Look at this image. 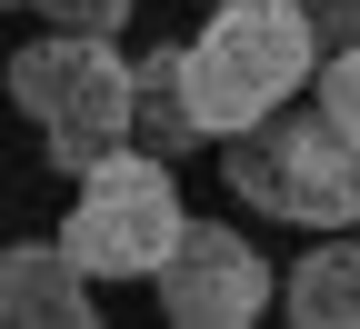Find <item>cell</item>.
I'll list each match as a JSON object with an SVG mask.
<instances>
[{"label":"cell","instance_id":"obj_10","mask_svg":"<svg viewBox=\"0 0 360 329\" xmlns=\"http://www.w3.org/2000/svg\"><path fill=\"white\" fill-rule=\"evenodd\" d=\"M20 11H40L51 30H101V40H120V20L141 11V0H20Z\"/></svg>","mask_w":360,"mask_h":329},{"label":"cell","instance_id":"obj_9","mask_svg":"<svg viewBox=\"0 0 360 329\" xmlns=\"http://www.w3.org/2000/svg\"><path fill=\"white\" fill-rule=\"evenodd\" d=\"M310 100H321V110L360 140V51H330V60H321V80H310Z\"/></svg>","mask_w":360,"mask_h":329},{"label":"cell","instance_id":"obj_1","mask_svg":"<svg viewBox=\"0 0 360 329\" xmlns=\"http://www.w3.org/2000/svg\"><path fill=\"white\" fill-rule=\"evenodd\" d=\"M321 11L310 0H220L210 30L191 40V90L220 140L260 130L270 110H290L310 80H321Z\"/></svg>","mask_w":360,"mask_h":329},{"label":"cell","instance_id":"obj_2","mask_svg":"<svg viewBox=\"0 0 360 329\" xmlns=\"http://www.w3.org/2000/svg\"><path fill=\"white\" fill-rule=\"evenodd\" d=\"M11 100L40 120L51 160L80 180L120 140H141V60H120L101 30H51V40H30L11 60Z\"/></svg>","mask_w":360,"mask_h":329},{"label":"cell","instance_id":"obj_4","mask_svg":"<svg viewBox=\"0 0 360 329\" xmlns=\"http://www.w3.org/2000/svg\"><path fill=\"white\" fill-rule=\"evenodd\" d=\"M180 229H191V210H180L170 160L150 150V140H141V150L120 140L110 160L80 170V200H70V229H60V240L80 250L90 279H160L170 250H180Z\"/></svg>","mask_w":360,"mask_h":329},{"label":"cell","instance_id":"obj_3","mask_svg":"<svg viewBox=\"0 0 360 329\" xmlns=\"http://www.w3.org/2000/svg\"><path fill=\"white\" fill-rule=\"evenodd\" d=\"M231 190L260 220H290V229H360V140L321 110V100H290L270 110L260 130L231 140Z\"/></svg>","mask_w":360,"mask_h":329},{"label":"cell","instance_id":"obj_8","mask_svg":"<svg viewBox=\"0 0 360 329\" xmlns=\"http://www.w3.org/2000/svg\"><path fill=\"white\" fill-rule=\"evenodd\" d=\"M281 309L310 319V329H360V240L300 250V269L281 279Z\"/></svg>","mask_w":360,"mask_h":329},{"label":"cell","instance_id":"obj_7","mask_svg":"<svg viewBox=\"0 0 360 329\" xmlns=\"http://www.w3.org/2000/svg\"><path fill=\"white\" fill-rule=\"evenodd\" d=\"M141 140L160 160H191V150H210V110H200V90H191V40L180 51H141Z\"/></svg>","mask_w":360,"mask_h":329},{"label":"cell","instance_id":"obj_6","mask_svg":"<svg viewBox=\"0 0 360 329\" xmlns=\"http://www.w3.org/2000/svg\"><path fill=\"white\" fill-rule=\"evenodd\" d=\"M90 290H101V279L80 269L70 240H11L0 250V309H11L20 329H90L101 319Z\"/></svg>","mask_w":360,"mask_h":329},{"label":"cell","instance_id":"obj_11","mask_svg":"<svg viewBox=\"0 0 360 329\" xmlns=\"http://www.w3.org/2000/svg\"><path fill=\"white\" fill-rule=\"evenodd\" d=\"M321 11V51H360V0H310Z\"/></svg>","mask_w":360,"mask_h":329},{"label":"cell","instance_id":"obj_5","mask_svg":"<svg viewBox=\"0 0 360 329\" xmlns=\"http://www.w3.org/2000/svg\"><path fill=\"white\" fill-rule=\"evenodd\" d=\"M150 290H160V309L180 329H240V319H260L270 300H281V269H270L250 240H231V220H191Z\"/></svg>","mask_w":360,"mask_h":329}]
</instances>
